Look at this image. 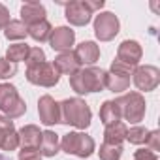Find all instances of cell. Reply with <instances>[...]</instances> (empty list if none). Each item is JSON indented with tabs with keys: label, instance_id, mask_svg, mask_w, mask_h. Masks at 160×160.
Here are the masks:
<instances>
[{
	"label": "cell",
	"instance_id": "obj_1",
	"mask_svg": "<svg viewBox=\"0 0 160 160\" xmlns=\"http://www.w3.org/2000/svg\"><path fill=\"white\" fill-rule=\"evenodd\" d=\"M70 87L77 94L102 92L106 89V70L96 66L79 68L73 75H70Z\"/></svg>",
	"mask_w": 160,
	"mask_h": 160
},
{
	"label": "cell",
	"instance_id": "obj_2",
	"mask_svg": "<svg viewBox=\"0 0 160 160\" xmlns=\"http://www.w3.org/2000/svg\"><path fill=\"white\" fill-rule=\"evenodd\" d=\"M60 124H68L79 130H85L91 126L92 111L89 104L81 98H66L60 104Z\"/></svg>",
	"mask_w": 160,
	"mask_h": 160
},
{
	"label": "cell",
	"instance_id": "obj_3",
	"mask_svg": "<svg viewBox=\"0 0 160 160\" xmlns=\"http://www.w3.org/2000/svg\"><path fill=\"white\" fill-rule=\"evenodd\" d=\"M60 149L77 158H89L96 151V143L85 132H68L60 139Z\"/></svg>",
	"mask_w": 160,
	"mask_h": 160
},
{
	"label": "cell",
	"instance_id": "obj_4",
	"mask_svg": "<svg viewBox=\"0 0 160 160\" xmlns=\"http://www.w3.org/2000/svg\"><path fill=\"white\" fill-rule=\"evenodd\" d=\"M0 111L12 121L25 115L27 104L19 96L17 87H13L10 83H0Z\"/></svg>",
	"mask_w": 160,
	"mask_h": 160
},
{
	"label": "cell",
	"instance_id": "obj_5",
	"mask_svg": "<svg viewBox=\"0 0 160 160\" xmlns=\"http://www.w3.org/2000/svg\"><path fill=\"white\" fill-rule=\"evenodd\" d=\"M117 106L121 109V115L124 117V121H128L130 124H138L143 121L145 117V109H147V104H145V98L141 96V92H126L122 96H119L117 100Z\"/></svg>",
	"mask_w": 160,
	"mask_h": 160
},
{
	"label": "cell",
	"instance_id": "obj_6",
	"mask_svg": "<svg viewBox=\"0 0 160 160\" xmlns=\"http://www.w3.org/2000/svg\"><path fill=\"white\" fill-rule=\"evenodd\" d=\"M136 68H130L119 60L111 62L109 72H106V89H109L115 94H121L124 91H128L130 87V75L134 73Z\"/></svg>",
	"mask_w": 160,
	"mask_h": 160
},
{
	"label": "cell",
	"instance_id": "obj_7",
	"mask_svg": "<svg viewBox=\"0 0 160 160\" xmlns=\"http://www.w3.org/2000/svg\"><path fill=\"white\" fill-rule=\"evenodd\" d=\"M27 81L38 87H45L51 89L60 81V73L58 70L53 66V62H42L38 66H30L27 68Z\"/></svg>",
	"mask_w": 160,
	"mask_h": 160
},
{
	"label": "cell",
	"instance_id": "obj_8",
	"mask_svg": "<svg viewBox=\"0 0 160 160\" xmlns=\"http://www.w3.org/2000/svg\"><path fill=\"white\" fill-rule=\"evenodd\" d=\"M121 30V23L115 13L111 12H102L100 15L94 17V34L100 42H111Z\"/></svg>",
	"mask_w": 160,
	"mask_h": 160
},
{
	"label": "cell",
	"instance_id": "obj_9",
	"mask_svg": "<svg viewBox=\"0 0 160 160\" xmlns=\"http://www.w3.org/2000/svg\"><path fill=\"white\" fill-rule=\"evenodd\" d=\"M132 79H134V85L138 87V91L151 92L160 85V70L156 66H151V64L136 66Z\"/></svg>",
	"mask_w": 160,
	"mask_h": 160
},
{
	"label": "cell",
	"instance_id": "obj_10",
	"mask_svg": "<svg viewBox=\"0 0 160 160\" xmlns=\"http://www.w3.org/2000/svg\"><path fill=\"white\" fill-rule=\"evenodd\" d=\"M38 115H40V122H43L45 126L60 124V106H58V102H55V98L51 94H43L38 100Z\"/></svg>",
	"mask_w": 160,
	"mask_h": 160
},
{
	"label": "cell",
	"instance_id": "obj_11",
	"mask_svg": "<svg viewBox=\"0 0 160 160\" xmlns=\"http://www.w3.org/2000/svg\"><path fill=\"white\" fill-rule=\"evenodd\" d=\"M64 17L70 25L73 27H85L91 23L92 19V12L89 10L85 0H75V2H70L66 4V12H64Z\"/></svg>",
	"mask_w": 160,
	"mask_h": 160
},
{
	"label": "cell",
	"instance_id": "obj_12",
	"mask_svg": "<svg viewBox=\"0 0 160 160\" xmlns=\"http://www.w3.org/2000/svg\"><path fill=\"white\" fill-rule=\"evenodd\" d=\"M141 57H143L141 45L136 40H124L117 49V58L115 60H119V62H122V64H126L130 68H136L139 64Z\"/></svg>",
	"mask_w": 160,
	"mask_h": 160
},
{
	"label": "cell",
	"instance_id": "obj_13",
	"mask_svg": "<svg viewBox=\"0 0 160 160\" xmlns=\"http://www.w3.org/2000/svg\"><path fill=\"white\" fill-rule=\"evenodd\" d=\"M19 147L17 130L13 126V121L6 115H0V149L2 151H15Z\"/></svg>",
	"mask_w": 160,
	"mask_h": 160
},
{
	"label": "cell",
	"instance_id": "obj_14",
	"mask_svg": "<svg viewBox=\"0 0 160 160\" xmlns=\"http://www.w3.org/2000/svg\"><path fill=\"white\" fill-rule=\"evenodd\" d=\"M73 42H75V32L70 27H57L49 38V45L53 47V51H58V53L70 51Z\"/></svg>",
	"mask_w": 160,
	"mask_h": 160
},
{
	"label": "cell",
	"instance_id": "obj_15",
	"mask_svg": "<svg viewBox=\"0 0 160 160\" xmlns=\"http://www.w3.org/2000/svg\"><path fill=\"white\" fill-rule=\"evenodd\" d=\"M45 17H47L45 6L40 4V2H27V4L21 6V23L25 27L38 25V23L45 21Z\"/></svg>",
	"mask_w": 160,
	"mask_h": 160
},
{
	"label": "cell",
	"instance_id": "obj_16",
	"mask_svg": "<svg viewBox=\"0 0 160 160\" xmlns=\"http://www.w3.org/2000/svg\"><path fill=\"white\" fill-rule=\"evenodd\" d=\"M73 53H75L79 64H85V66H94L100 58V47L94 42H81L75 47Z\"/></svg>",
	"mask_w": 160,
	"mask_h": 160
},
{
	"label": "cell",
	"instance_id": "obj_17",
	"mask_svg": "<svg viewBox=\"0 0 160 160\" xmlns=\"http://www.w3.org/2000/svg\"><path fill=\"white\" fill-rule=\"evenodd\" d=\"M17 138H19L21 149H38L42 141V130L36 124H25L17 132Z\"/></svg>",
	"mask_w": 160,
	"mask_h": 160
},
{
	"label": "cell",
	"instance_id": "obj_18",
	"mask_svg": "<svg viewBox=\"0 0 160 160\" xmlns=\"http://www.w3.org/2000/svg\"><path fill=\"white\" fill-rule=\"evenodd\" d=\"M53 66L58 70V73H66V75H73L79 68H81V64H79L77 57L73 51H64V53H58Z\"/></svg>",
	"mask_w": 160,
	"mask_h": 160
},
{
	"label": "cell",
	"instance_id": "obj_19",
	"mask_svg": "<svg viewBox=\"0 0 160 160\" xmlns=\"http://www.w3.org/2000/svg\"><path fill=\"white\" fill-rule=\"evenodd\" d=\"M38 151H40L42 156H47V158L57 156L58 151H60V138H58V134L53 132V130L42 132V141H40Z\"/></svg>",
	"mask_w": 160,
	"mask_h": 160
},
{
	"label": "cell",
	"instance_id": "obj_20",
	"mask_svg": "<svg viewBox=\"0 0 160 160\" xmlns=\"http://www.w3.org/2000/svg\"><path fill=\"white\" fill-rule=\"evenodd\" d=\"M121 119H122V115H121V109L115 100H106L100 106V121L104 126L117 124V122H121Z\"/></svg>",
	"mask_w": 160,
	"mask_h": 160
},
{
	"label": "cell",
	"instance_id": "obj_21",
	"mask_svg": "<svg viewBox=\"0 0 160 160\" xmlns=\"http://www.w3.org/2000/svg\"><path fill=\"white\" fill-rule=\"evenodd\" d=\"M126 124L124 122H117V124H111V126H106L104 130V143H109V145H122V141L126 139Z\"/></svg>",
	"mask_w": 160,
	"mask_h": 160
},
{
	"label": "cell",
	"instance_id": "obj_22",
	"mask_svg": "<svg viewBox=\"0 0 160 160\" xmlns=\"http://www.w3.org/2000/svg\"><path fill=\"white\" fill-rule=\"evenodd\" d=\"M51 32H53V27L47 23V19L45 21H42V23H38V25H32V27H27V34L34 40V42H40V43H43V42H49V38H51Z\"/></svg>",
	"mask_w": 160,
	"mask_h": 160
},
{
	"label": "cell",
	"instance_id": "obj_23",
	"mask_svg": "<svg viewBox=\"0 0 160 160\" xmlns=\"http://www.w3.org/2000/svg\"><path fill=\"white\" fill-rule=\"evenodd\" d=\"M28 53H30V45L19 42V43H13V45H10V47L6 49V60L12 62V64H17V62L27 60Z\"/></svg>",
	"mask_w": 160,
	"mask_h": 160
},
{
	"label": "cell",
	"instance_id": "obj_24",
	"mask_svg": "<svg viewBox=\"0 0 160 160\" xmlns=\"http://www.w3.org/2000/svg\"><path fill=\"white\" fill-rule=\"evenodd\" d=\"M4 36H6L8 40H23V38H27L28 34H27V27H25L21 21H10L8 27L4 28Z\"/></svg>",
	"mask_w": 160,
	"mask_h": 160
},
{
	"label": "cell",
	"instance_id": "obj_25",
	"mask_svg": "<svg viewBox=\"0 0 160 160\" xmlns=\"http://www.w3.org/2000/svg\"><path fill=\"white\" fill-rule=\"evenodd\" d=\"M100 160H121L122 156V145H109V143H102L100 151H98Z\"/></svg>",
	"mask_w": 160,
	"mask_h": 160
},
{
	"label": "cell",
	"instance_id": "obj_26",
	"mask_svg": "<svg viewBox=\"0 0 160 160\" xmlns=\"http://www.w3.org/2000/svg\"><path fill=\"white\" fill-rule=\"evenodd\" d=\"M147 134H149V130L145 128V126H132L128 132H126V139L130 141V143H134V145H141V143H145V139H147Z\"/></svg>",
	"mask_w": 160,
	"mask_h": 160
},
{
	"label": "cell",
	"instance_id": "obj_27",
	"mask_svg": "<svg viewBox=\"0 0 160 160\" xmlns=\"http://www.w3.org/2000/svg\"><path fill=\"white\" fill-rule=\"evenodd\" d=\"M25 62H27V68L38 66V64L45 62V53H43V49H42V47H30V53H28V57H27Z\"/></svg>",
	"mask_w": 160,
	"mask_h": 160
},
{
	"label": "cell",
	"instance_id": "obj_28",
	"mask_svg": "<svg viewBox=\"0 0 160 160\" xmlns=\"http://www.w3.org/2000/svg\"><path fill=\"white\" fill-rule=\"evenodd\" d=\"M15 73H17V64H12L6 58H0V79H12Z\"/></svg>",
	"mask_w": 160,
	"mask_h": 160
},
{
	"label": "cell",
	"instance_id": "obj_29",
	"mask_svg": "<svg viewBox=\"0 0 160 160\" xmlns=\"http://www.w3.org/2000/svg\"><path fill=\"white\" fill-rule=\"evenodd\" d=\"M145 145H147V149H149V151L158 152V151H160V132H158V130H151V132L147 134Z\"/></svg>",
	"mask_w": 160,
	"mask_h": 160
},
{
	"label": "cell",
	"instance_id": "obj_30",
	"mask_svg": "<svg viewBox=\"0 0 160 160\" xmlns=\"http://www.w3.org/2000/svg\"><path fill=\"white\" fill-rule=\"evenodd\" d=\"M17 158L19 160H42V154L38 149H21Z\"/></svg>",
	"mask_w": 160,
	"mask_h": 160
},
{
	"label": "cell",
	"instance_id": "obj_31",
	"mask_svg": "<svg viewBox=\"0 0 160 160\" xmlns=\"http://www.w3.org/2000/svg\"><path fill=\"white\" fill-rule=\"evenodd\" d=\"M134 160H158V154L149 149H138L134 152Z\"/></svg>",
	"mask_w": 160,
	"mask_h": 160
},
{
	"label": "cell",
	"instance_id": "obj_32",
	"mask_svg": "<svg viewBox=\"0 0 160 160\" xmlns=\"http://www.w3.org/2000/svg\"><path fill=\"white\" fill-rule=\"evenodd\" d=\"M10 21H12V19H10V12H8V8H6L4 4H0V30H4V28L8 27Z\"/></svg>",
	"mask_w": 160,
	"mask_h": 160
},
{
	"label": "cell",
	"instance_id": "obj_33",
	"mask_svg": "<svg viewBox=\"0 0 160 160\" xmlns=\"http://www.w3.org/2000/svg\"><path fill=\"white\" fill-rule=\"evenodd\" d=\"M85 2H87V6H89V10L94 13V12H98V10H102L104 8V0H96V2H91V0H85Z\"/></svg>",
	"mask_w": 160,
	"mask_h": 160
},
{
	"label": "cell",
	"instance_id": "obj_34",
	"mask_svg": "<svg viewBox=\"0 0 160 160\" xmlns=\"http://www.w3.org/2000/svg\"><path fill=\"white\" fill-rule=\"evenodd\" d=\"M0 160H10V156H6V154H2V152H0Z\"/></svg>",
	"mask_w": 160,
	"mask_h": 160
}]
</instances>
